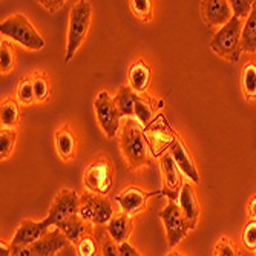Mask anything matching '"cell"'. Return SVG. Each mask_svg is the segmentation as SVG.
<instances>
[{"label": "cell", "instance_id": "obj_1", "mask_svg": "<svg viewBox=\"0 0 256 256\" xmlns=\"http://www.w3.org/2000/svg\"><path fill=\"white\" fill-rule=\"evenodd\" d=\"M241 36L242 20L238 17H232L228 23H226L215 32L210 42V48L218 57L228 60L230 63H238L242 54Z\"/></svg>", "mask_w": 256, "mask_h": 256}, {"label": "cell", "instance_id": "obj_2", "mask_svg": "<svg viewBox=\"0 0 256 256\" xmlns=\"http://www.w3.org/2000/svg\"><path fill=\"white\" fill-rule=\"evenodd\" d=\"M120 144L123 155L128 161V164L132 169H140L143 166H149V154L146 140L140 128V123L134 118H128L126 124L122 130Z\"/></svg>", "mask_w": 256, "mask_h": 256}, {"label": "cell", "instance_id": "obj_3", "mask_svg": "<svg viewBox=\"0 0 256 256\" xmlns=\"http://www.w3.org/2000/svg\"><path fill=\"white\" fill-rule=\"evenodd\" d=\"M0 32L2 36L14 40L22 44L23 48L31 51H40L44 48V40L37 32L32 23L23 14H12L0 23Z\"/></svg>", "mask_w": 256, "mask_h": 256}, {"label": "cell", "instance_id": "obj_4", "mask_svg": "<svg viewBox=\"0 0 256 256\" xmlns=\"http://www.w3.org/2000/svg\"><path fill=\"white\" fill-rule=\"evenodd\" d=\"M92 17V5L86 0L77 2L71 14H69V28H68V42H66V54L64 62H71L76 52L80 50L82 43L86 38V34L89 31Z\"/></svg>", "mask_w": 256, "mask_h": 256}, {"label": "cell", "instance_id": "obj_5", "mask_svg": "<svg viewBox=\"0 0 256 256\" xmlns=\"http://www.w3.org/2000/svg\"><path fill=\"white\" fill-rule=\"evenodd\" d=\"M78 216L84 222H90L96 227H104L114 218L112 201L106 196L86 192L80 195V208Z\"/></svg>", "mask_w": 256, "mask_h": 256}, {"label": "cell", "instance_id": "obj_6", "mask_svg": "<svg viewBox=\"0 0 256 256\" xmlns=\"http://www.w3.org/2000/svg\"><path fill=\"white\" fill-rule=\"evenodd\" d=\"M160 220L162 221L166 228V238H168L169 248H175L192 230L190 224L184 218L176 201L168 200L166 207L160 212Z\"/></svg>", "mask_w": 256, "mask_h": 256}, {"label": "cell", "instance_id": "obj_7", "mask_svg": "<svg viewBox=\"0 0 256 256\" xmlns=\"http://www.w3.org/2000/svg\"><path fill=\"white\" fill-rule=\"evenodd\" d=\"M69 244L71 242L62 234V230L52 227L48 234L42 236L38 241H36L32 246L28 247L11 246V250H12V256H56Z\"/></svg>", "mask_w": 256, "mask_h": 256}, {"label": "cell", "instance_id": "obj_8", "mask_svg": "<svg viewBox=\"0 0 256 256\" xmlns=\"http://www.w3.org/2000/svg\"><path fill=\"white\" fill-rule=\"evenodd\" d=\"M112 182H114L112 168L106 158H98L96 161H92L83 174L84 188L90 194H96L100 196H106L110 192Z\"/></svg>", "mask_w": 256, "mask_h": 256}, {"label": "cell", "instance_id": "obj_9", "mask_svg": "<svg viewBox=\"0 0 256 256\" xmlns=\"http://www.w3.org/2000/svg\"><path fill=\"white\" fill-rule=\"evenodd\" d=\"M94 109H96L98 124L103 129V132L106 134V136L114 138L120 129L122 115L117 109V104H115L114 98L106 90H102L97 96V98L94 102Z\"/></svg>", "mask_w": 256, "mask_h": 256}, {"label": "cell", "instance_id": "obj_10", "mask_svg": "<svg viewBox=\"0 0 256 256\" xmlns=\"http://www.w3.org/2000/svg\"><path fill=\"white\" fill-rule=\"evenodd\" d=\"M78 208H80V195L71 189H62L54 198V202L50 207V212L46 215L44 221L50 227H56L63 220L78 215Z\"/></svg>", "mask_w": 256, "mask_h": 256}, {"label": "cell", "instance_id": "obj_11", "mask_svg": "<svg viewBox=\"0 0 256 256\" xmlns=\"http://www.w3.org/2000/svg\"><path fill=\"white\" fill-rule=\"evenodd\" d=\"M161 192H152V194H148L144 192L143 189L136 188V186H129L126 188L123 192H120L115 198L117 204L120 206V210L122 214H126V215H136L143 210L146 207V202L150 196H155V195H160Z\"/></svg>", "mask_w": 256, "mask_h": 256}, {"label": "cell", "instance_id": "obj_12", "mask_svg": "<svg viewBox=\"0 0 256 256\" xmlns=\"http://www.w3.org/2000/svg\"><path fill=\"white\" fill-rule=\"evenodd\" d=\"M52 227L46 224L44 220L42 221H32V220H25L22 221L20 226L17 227L16 234L11 240V246H18V247H28L32 246L36 241H38L42 236H44Z\"/></svg>", "mask_w": 256, "mask_h": 256}, {"label": "cell", "instance_id": "obj_13", "mask_svg": "<svg viewBox=\"0 0 256 256\" xmlns=\"http://www.w3.org/2000/svg\"><path fill=\"white\" fill-rule=\"evenodd\" d=\"M161 172L162 178H164V188L161 190V195L178 202L182 184L180 180V169L170 154H164L161 156Z\"/></svg>", "mask_w": 256, "mask_h": 256}, {"label": "cell", "instance_id": "obj_14", "mask_svg": "<svg viewBox=\"0 0 256 256\" xmlns=\"http://www.w3.org/2000/svg\"><path fill=\"white\" fill-rule=\"evenodd\" d=\"M201 12L206 23L210 26H224L234 17L226 0H204L201 2Z\"/></svg>", "mask_w": 256, "mask_h": 256}, {"label": "cell", "instance_id": "obj_15", "mask_svg": "<svg viewBox=\"0 0 256 256\" xmlns=\"http://www.w3.org/2000/svg\"><path fill=\"white\" fill-rule=\"evenodd\" d=\"M169 154L172 155L174 161L176 162L178 169L188 176L190 181H194L195 184L200 182V175H198V170H196V166L195 162L189 154V150L186 149V146L180 142L178 138H175V142L172 143L170 149H169Z\"/></svg>", "mask_w": 256, "mask_h": 256}, {"label": "cell", "instance_id": "obj_16", "mask_svg": "<svg viewBox=\"0 0 256 256\" xmlns=\"http://www.w3.org/2000/svg\"><path fill=\"white\" fill-rule=\"evenodd\" d=\"M178 206L181 208L184 218L188 220V222L190 224L192 230L196 228V222H198V218H200V206H198L194 188L188 181L182 182L180 198H178Z\"/></svg>", "mask_w": 256, "mask_h": 256}, {"label": "cell", "instance_id": "obj_17", "mask_svg": "<svg viewBox=\"0 0 256 256\" xmlns=\"http://www.w3.org/2000/svg\"><path fill=\"white\" fill-rule=\"evenodd\" d=\"M130 230H132V216L126 214L114 215V218L106 226V232L117 244L128 242Z\"/></svg>", "mask_w": 256, "mask_h": 256}, {"label": "cell", "instance_id": "obj_18", "mask_svg": "<svg viewBox=\"0 0 256 256\" xmlns=\"http://www.w3.org/2000/svg\"><path fill=\"white\" fill-rule=\"evenodd\" d=\"M162 120H164V118H162ZM162 120L160 118L158 123L154 124L155 128L149 132V143L152 146L154 155H160L161 149H166V148L170 149L172 143L175 142V138L170 134L169 126L166 124V122H162Z\"/></svg>", "mask_w": 256, "mask_h": 256}, {"label": "cell", "instance_id": "obj_19", "mask_svg": "<svg viewBox=\"0 0 256 256\" xmlns=\"http://www.w3.org/2000/svg\"><path fill=\"white\" fill-rule=\"evenodd\" d=\"M149 80H150V68L143 60L135 62L129 68V86L136 94L144 92L148 89Z\"/></svg>", "mask_w": 256, "mask_h": 256}, {"label": "cell", "instance_id": "obj_20", "mask_svg": "<svg viewBox=\"0 0 256 256\" xmlns=\"http://www.w3.org/2000/svg\"><path fill=\"white\" fill-rule=\"evenodd\" d=\"M56 227L58 230H62V234L69 240V242L74 244V246H77V242L86 235V224L78 215H74V216H69V218L63 220Z\"/></svg>", "mask_w": 256, "mask_h": 256}, {"label": "cell", "instance_id": "obj_21", "mask_svg": "<svg viewBox=\"0 0 256 256\" xmlns=\"http://www.w3.org/2000/svg\"><path fill=\"white\" fill-rule=\"evenodd\" d=\"M136 92L132 90L130 86H122L117 92V96L114 97V102L117 104V109L122 117L132 118L135 115V100H136Z\"/></svg>", "mask_w": 256, "mask_h": 256}, {"label": "cell", "instance_id": "obj_22", "mask_svg": "<svg viewBox=\"0 0 256 256\" xmlns=\"http://www.w3.org/2000/svg\"><path fill=\"white\" fill-rule=\"evenodd\" d=\"M56 149L63 161L72 158L76 152V136L69 128L63 126L56 132Z\"/></svg>", "mask_w": 256, "mask_h": 256}, {"label": "cell", "instance_id": "obj_23", "mask_svg": "<svg viewBox=\"0 0 256 256\" xmlns=\"http://www.w3.org/2000/svg\"><path fill=\"white\" fill-rule=\"evenodd\" d=\"M241 44L242 52L256 54V2H253V10L242 25Z\"/></svg>", "mask_w": 256, "mask_h": 256}, {"label": "cell", "instance_id": "obj_24", "mask_svg": "<svg viewBox=\"0 0 256 256\" xmlns=\"http://www.w3.org/2000/svg\"><path fill=\"white\" fill-rule=\"evenodd\" d=\"M241 86L242 94L247 100L256 98V64L248 62L242 68L241 74Z\"/></svg>", "mask_w": 256, "mask_h": 256}, {"label": "cell", "instance_id": "obj_25", "mask_svg": "<svg viewBox=\"0 0 256 256\" xmlns=\"http://www.w3.org/2000/svg\"><path fill=\"white\" fill-rule=\"evenodd\" d=\"M97 241L102 250V256H120V244L115 242L104 227H97Z\"/></svg>", "mask_w": 256, "mask_h": 256}, {"label": "cell", "instance_id": "obj_26", "mask_svg": "<svg viewBox=\"0 0 256 256\" xmlns=\"http://www.w3.org/2000/svg\"><path fill=\"white\" fill-rule=\"evenodd\" d=\"M18 106L14 100H5L0 108V122L4 128H12L18 123Z\"/></svg>", "mask_w": 256, "mask_h": 256}, {"label": "cell", "instance_id": "obj_27", "mask_svg": "<svg viewBox=\"0 0 256 256\" xmlns=\"http://www.w3.org/2000/svg\"><path fill=\"white\" fill-rule=\"evenodd\" d=\"M17 140V132L12 130L11 128H2V132H0V158L5 160L10 156L14 144Z\"/></svg>", "mask_w": 256, "mask_h": 256}, {"label": "cell", "instance_id": "obj_28", "mask_svg": "<svg viewBox=\"0 0 256 256\" xmlns=\"http://www.w3.org/2000/svg\"><path fill=\"white\" fill-rule=\"evenodd\" d=\"M152 108L149 103H146L144 98H142L140 96H136V100H135V118L136 122L142 124V126H148L152 120Z\"/></svg>", "mask_w": 256, "mask_h": 256}, {"label": "cell", "instance_id": "obj_29", "mask_svg": "<svg viewBox=\"0 0 256 256\" xmlns=\"http://www.w3.org/2000/svg\"><path fill=\"white\" fill-rule=\"evenodd\" d=\"M76 247H77V254L78 256H97V252L100 248L98 241L94 236H92V235H89V234H86L77 242Z\"/></svg>", "mask_w": 256, "mask_h": 256}, {"label": "cell", "instance_id": "obj_30", "mask_svg": "<svg viewBox=\"0 0 256 256\" xmlns=\"http://www.w3.org/2000/svg\"><path fill=\"white\" fill-rule=\"evenodd\" d=\"M17 100L23 104H32L36 102L32 78H23L17 89Z\"/></svg>", "mask_w": 256, "mask_h": 256}, {"label": "cell", "instance_id": "obj_31", "mask_svg": "<svg viewBox=\"0 0 256 256\" xmlns=\"http://www.w3.org/2000/svg\"><path fill=\"white\" fill-rule=\"evenodd\" d=\"M228 5H230V10H232L234 17H238L240 20H242V18L247 20L252 10H253L252 0H230Z\"/></svg>", "mask_w": 256, "mask_h": 256}, {"label": "cell", "instance_id": "obj_32", "mask_svg": "<svg viewBox=\"0 0 256 256\" xmlns=\"http://www.w3.org/2000/svg\"><path fill=\"white\" fill-rule=\"evenodd\" d=\"M12 68H14V52L6 42H2V44H0V71H2V74H8Z\"/></svg>", "mask_w": 256, "mask_h": 256}, {"label": "cell", "instance_id": "obj_33", "mask_svg": "<svg viewBox=\"0 0 256 256\" xmlns=\"http://www.w3.org/2000/svg\"><path fill=\"white\" fill-rule=\"evenodd\" d=\"M32 86H34V96L36 102H44L50 97V83L46 80L44 76L38 74L32 78Z\"/></svg>", "mask_w": 256, "mask_h": 256}, {"label": "cell", "instance_id": "obj_34", "mask_svg": "<svg viewBox=\"0 0 256 256\" xmlns=\"http://www.w3.org/2000/svg\"><path fill=\"white\" fill-rule=\"evenodd\" d=\"M130 10L136 17L143 18L144 22L152 18V2H149V0H132Z\"/></svg>", "mask_w": 256, "mask_h": 256}, {"label": "cell", "instance_id": "obj_35", "mask_svg": "<svg viewBox=\"0 0 256 256\" xmlns=\"http://www.w3.org/2000/svg\"><path fill=\"white\" fill-rule=\"evenodd\" d=\"M242 242L248 250H256V220H250L242 230Z\"/></svg>", "mask_w": 256, "mask_h": 256}, {"label": "cell", "instance_id": "obj_36", "mask_svg": "<svg viewBox=\"0 0 256 256\" xmlns=\"http://www.w3.org/2000/svg\"><path fill=\"white\" fill-rule=\"evenodd\" d=\"M214 256H238V252L235 248V246L232 244L228 240L222 238L216 247H215V254Z\"/></svg>", "mask_w": 256, "mask_h": 256}, {"label": "cell", "instance_id": "obj_37", "mask_svg": "<svg viewBox=\"0 0 256 256\" xmlns=\"http://www.w3.org/2000/svg\"><path fill=\"white\" fill-rule=\"evenodd\" d=\"M120 256H142L138 253V250L128 241L120 244Z\"/></svg>", "mask_w": 256, "mask_h": 256}, {"label": "cell", "instance_id": "obj_38", "mask_svg": "<svg viewBox=\"0 0 256 256\" xmlns=\"http://www.w3.org/2000/svg\"><path fill=\"white\" fill-rule=\"evenodd\" d=\"M40 5H42L43 8L48 10L50 12H56V11H58L60 8L64 6V2H63V0H57V2H50V0H43V2H40Z\"/></svg>", "mask_w": 256, "mask_h": 256}, {"label": "cell", "instance_id": "obj_39", "mask_svg": "<svg viewBox=\"0 0 256 256\" xmlns=\"http://www.w3.org/2000/svg\"><path fill=\"white\" fill-rule=\"evenodd\" d=\"M0 256H12L11 244H8L5 241L0 242Z\"/></svg>", "mask_w": 256, "mask_h": 256}, {"label": "cell", "instance_id": "obj_40", "mask_svg": "<svg viewBox=\"0 0 256 256\" xmlns=\"http://www.w3.org/2000/svg\"><path fill=\"white\" fill-rule=\"evenodd\" d=\"M248 212L252 220H256V195H253L248 201Z\"/></svg>", "mask_w": 256, "mask_h": 256}, {"label": "cell", "instance_id": "obj_41", "mask_svg": "<svg viewBox=\"0 0 256 256\" xmlns=\"http://www.w3.org/2000/svg\"><path fill=\"white\" fill-rule=\"evenodd\" d=\"M168 256H184V254H181L180 252H175V250H172Z\"/></svg>", "mask_w": 256, "mask_h": 256}, {"label": "cell", "instance_id": "obj_42", "mask_svg": "<svg viewBox=\"0 0 256 256\" xmlns=\"http://www.w3.org/2000/svg\"><path fill=\"white\" fill-rule=\"evenodd\" d=\"M254 256H256V250H254Z\"/></svg>", "mask_w": 256, "mask_h": 256}]
</instances>
